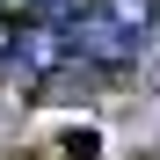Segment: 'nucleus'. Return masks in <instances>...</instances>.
<instances>
[{"instance_id":"f257e3e1","label":"nucleus","mask_w":160,"mask_h":160,"mask_svg":"<svg viewBox=\"0 0 160 160\" xmlns=\"http://www.w3.org/2000/svg\"><path fill=\"white\" fill-rule=\"evenodd\" d=\"M102 15H109L117 29H146V22H153V0H109Z\"/></svg>"}]
</instances>
